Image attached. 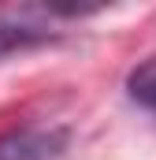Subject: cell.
Segmentation results:
<instances>
[{
  "mask_svg": "<svg viewBox=\"0 0 156 160\" xmlns=\"http://www.w3.org/2000/svg\"><path fill=\"white\" fill-rule=\"evenodd\" d=\"M71 134L63 127L52 130H15L0 138V160H56L67 149Z\"/></svg>",
  "mask_w": 156,
  "mask_h": 160,
  "instance_id": "cell-1",
  "label": "cell"
},
{
  "mask_svg": "<svg viewBox=\"0 0 156 160\" xmlns=\"http://www.w3.org/2000/svg\"><path fill=\"white\" fill-rule=\"evenodd\" d=\"M45 41H52V34L45 26L19 22V19H0V56L19 52V48H34V45H45Z\"/></svg>",
  "mask_w": 156,
  "mask_h": 160,
  "instance_id": "cell-2",
  "label": "cell"
},
{
  "mask_svg": "<svg viewBox=\"0 0 156 160\" xmlns=\"http://www.w3.org/2000/svg\"><path fill=\"white\" fill-rule=\"evenodd\" d=\"M126 93L130 101H138L141 108L156 112V56H149L145 63H138L126 78Z\"/></svg>",
  "mask_w": 156,
  "mask_h": 160,
  "instance_id": "cell-3",
  "label": "cell"
}]
</instances>
